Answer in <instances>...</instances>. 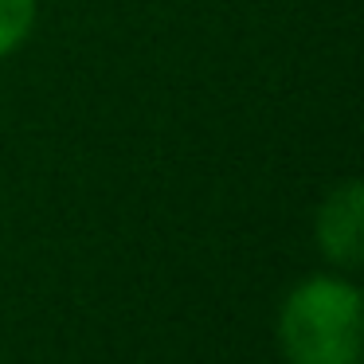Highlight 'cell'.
Masks as SVG:
<instances>
[{
  "label": "cell",
  "instance_id": "cell-1",
  "mask_svg": "<svg viewBox=\"0 0 364 364\" xmlns=\"http://www.w3.org/2000/svg\"><path fill=\"white\" fill-rule=\"evenodd\" d=\"M290 364H360V294L337 278H309L282 306Z\"/></svg>",
  "mask_w": 364,
  "mask_h": 364
},
{
  "label": "cell",
  "instance_id": "cell-2",
  "mask_svg": "<svg viewBox=\"0 0 364 364\" xmlns=\"http://www.w3.org/2000/svg\"><path fill=\"white\" fill-rule=\"evenodd\" d=\"M321 251L341 267H360L364 259V188L356 181L341 184L317 215Z\"/></svg>",
  "mask_w": 364,
  "mask_h": 364
},
{
  "label": "cell",
  "instance_id": "cell-3",
  "mask_svg": "<svg viewBox=\"0 0 364 364\" xmlns=\"http://www.w3.org/2000/svg\"><path fill=\"white\" fill-rule=\"evenodd\" d=\"M36 20V0H0V55H12L28 40Z\"/></svg>",
  "mask_w": 364,
  "mask_h": 364
}]
</instances>
